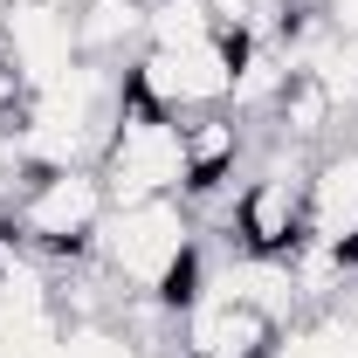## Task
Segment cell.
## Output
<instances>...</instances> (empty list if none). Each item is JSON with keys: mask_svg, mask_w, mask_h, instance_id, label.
I'll list each match as a JSON object with an SVG mask.
<instances>
[{"mask_svg": "<svg viewBox=\"0 0 358 358\" xmlns=\"http://www.w3.org/2000/svg\"><path fill=\"white\" fill-rule=\"evenodd\" d=\"M241 55H248V35H207V42H145L124 69V96L159 110V117H207V110H227L234 103V76H241Z\"/></svg>", "mask_w": 358, "mask_h": 358, "instance_id": "1", "label": "cell"}, {"mask_svg": "<svg viewBox=\"0 0 358 358\" xmlns=\"http://www.w3.org/2000/svg\"><path fill=\"white\" fill-rule=\"evenodd\" d=\"M110 214V193L96 166H55V173H35L14 207H7V227L21 234V248L35 262L62 268V262H90L96 255V227Z\"/></svg>", "mask_w": 358, "mask_h": 358, "instance_id": "2", "label": "cell"}, {"mask_svg": "<svg viewBox=\"0 0 358 358\" xmlns=\"http://www.w3.org/2000/svg\"><path fill=\"white\" fill-rule=\"evenodd\" d=\"M96 179L110 207H145V200H186V124L117 96L110 138L96 152Z\"/></svg>", "mask_w": 358, "mask_h": 358, "instance_id": "3", "label": "cell"}, {"mask_svg": "<svg viewBox=\"0 0 358 358\" xmlns=\"http://www.w3.org/2000/svg\"><path fill=\"white\" fill-rule=\"evenodd\" d=\"M0 42L21 96L62 83L83 55H76V7L69 0H0Z\"/></svg>", "mask_w": 358, "mask_h": 358, "instance_id": "4", "label": "cell"}, {"mask_svg": "<svg viewBox=\"0 0 358 358\" xmlns=\"http://www.w3.org/2000/svg\"><path fill=\"white\" fill-rule=\"evenodd\" d=\"M275 338H282V324L227 289H200L179 317V358H268Z\"/></svg>", "mask_w": 358, "mask_h": 358, "instance_id": "5", "label": "cell"}, {"mask_svg": "<svg viewBox=\"0 0 358 358\" xmlns=\"http://www.w3.org/2000/svg\"><path fill=\"white\" fill-rule=\"evenodd\" d=\"M76 7V55L103 69H131L152 28V0H69Z\"/></svg>", "mask_w": 358, "mask_h": 358, "instance_id": "6", "label": "cell"}, {"mask_svg": "<svg viewBox=\"0 0 358 358\" xmlns=\"http://www.w3.org/2000/svg\"><path fill=\"white\" fill-rule=\"evenodd\" d=\"M268 124H275V145L310 152V145H324V138H331L338 103H331V90L317 83L310 69H289V83L275 90V103H268Z\"/></svg>", "mask_w": 358, "mask_h": 358, "instance_id": "7", "label": "cell"}, {"mask_svg": "<svg viewBox=\"0 0 358 358\" xmlns=\"http://www.w3.org/2000/svg\"><path fill=\"white\" fill-rule=\"evenodd\" d=\"M296 69H310L317 83L331 90V103H338V110H358V35L324 28V35H317V48L296 62Z\"/></svg>", "mask_w": 358, "mask_h": 358, "instance_id": "8", "label": "cell"}, {"mask_svg": "<svg viewBox=\"0 0 358 358\" xmlns=\"http://www.w3.org/2000/svg\"><path fill=\"white\" fill-rule=\"evenodd\" d=\"M207 35H227L207 0H152V28H145V42H166V48H173V42H207Z\"/></svg>", "mask_w": 358, "mask_h": 358, "instance_id": "9", "label": "cell"}, {"mask_svg": "<svg viewBox=\"0 0 358 358\" xmlns=\"http://www.w3.org/2000/svg\"><path fill=\"white\" fill-rule=\"evenodd\" d=\"M62 358H145V345H138L117 317H90V324H69L62 331Z\"/></svg>", "mask_w": 358, "mask_h": 358, "instance_id": "10", "label": "cell"}, {"mask_svg": "<svg viewBox=\"0 0 358 358\" xmlns=\"http://www.w3.org/2000/svg\"><path fill=\"white\" fill-rule=\"evenodd\" d=\"M317 7H324V21L338 35H358V0H317Z\"/></svg>", "mask_w": 358, "mask_h": 358, "instance_id": "11", "label": "cell"}, {"mask_svg": "<svg viewBox=\"0 0 358 358\" xmlns=\"http://www.w3.org/2000/svg\"><path fill=\"white\" fill-rule=\"evenodd\" d=\"M14 117H21V83H14V76H0V131H7Z\"/></svg>", "mask_w": 358, "mask_h": 358, "instance_id": "12", "label": "cell"}]
</instances>
